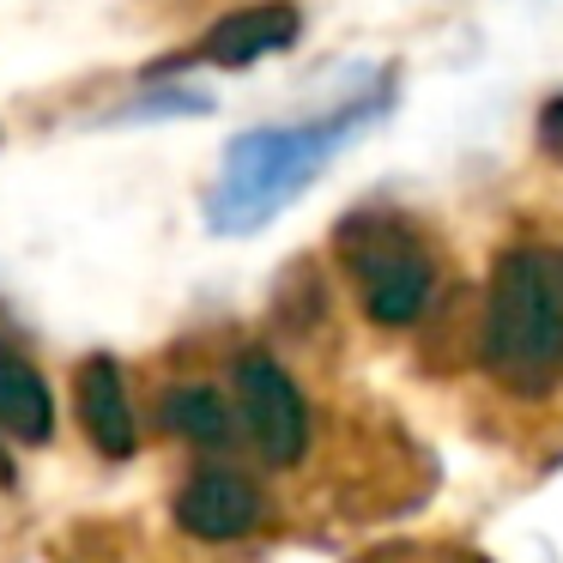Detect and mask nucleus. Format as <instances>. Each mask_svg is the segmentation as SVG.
<instances>
[{
	"label": "nucleus",
	"mask_w": 563,
	"mask_h": 563,
	"mask_svg": "<svg viewBox=\"0 0 563 563\" xmlns=\"http://www.w3.org/2000/svg\"><path fill=\"white\" fill-rule=\"evenodd\" d=\"M382 110V91L364 103H345L333 115H316V122H297V128H249V134L231 140L219 164V183L207 195V224L224 236H243L261 231L273 212H285L321 170L328 158Z\"/></svg>",
	"instance_id": "obj_1"
},
{
	"label": "nucleus",
	"mask_w": 563,
	"mask_h": 563,
	"mask_svg": "<svg viewBox=\"0 0 563 563\" xmlns=\"http://www.w3.org/2000/svg\"><path fill=\"white\" fill-rule=\"evenodd\" d=\"M478 352L490 376L521 400H545L563 382V297L533 249H509L490 267Z\"/></svg>",
	"instance_id": "obj_2"
},
{
	"label": "nucleus",
	"mask_w": 563,
	"mask_h": 563,
	"mask_svg": "<svg viewBox=\"0 0 563 563\" xmlns=\"http://www.w3.org/2000/svg\"><path fill=\"white\" fill-rule=\"evenodd\" d=\"M340 255H345V273L357 279L364 316L376 328H406V321L424 316L430 291H437V267H430V249L412 236L406 219H394V212H357V219H345Z\"/></svg>",
	"instance_id": "obj_3"
},
{
	"label": "nucleus",
	"mask_w": 563,
	"mask_h": 563,
	"mask_svg": "<svg viewBox=\"0 0 563 563\" xmlns=\"http://www.w3.org/2000/svg\"><path fill=\"white\" fill-rule=\"evenodd\" d=\"M236 400H243V424L255 437L267 466H297L309 449V406L303 388L273 364L267 352H249L236 364Z\"/></svg>",
	"instance_id": "obj_4"
},
{
	"label": "nucleus",
	"mask_w": 563,
	"mask_h": 563,
	"mask_svg": "<svg viewBox=\"0 0 563 563\" xmlns=\"http://www.w3.org/2000/svg\"><path fill=\"white\" fill-rule=\"evenodd\" d=\"M261 515H267L261 490L249 485L243 473H224V466H212V473H195L183 490H176V521H183V533L212 539V545L255 533Z\"/></svg>",
	"instance_id": "obj_5"
},
{
	"label": "nucleus",
	"mask_w": 563,
	"mask_h": 563,
	"mask_svg": "<svg viewBox=\"0 0 563 563\" xmlns=\"http://www.w3.org/2000/svg\"><path fill=\"white\" fill-rule=\"evenodd\" d=\"M297 31H303V13H297L291 0H255V7L224 13L219 25L200 37L195 55L212 67H249V62H267V55L291 49Z\"/></svg>",
	"instance_id": "obj_6"
},
{
	"label": "nucleus",
	"mask_w": 563,
	"mask_h": 563,
	"mask_svg": "<svg viewBox=\"0 0 563 563\" xmlns=\"http://www.w3.org/2000/svg\"><path fill=\"white\" fill-rule=\"evenodd\" d=\"M74 400H79V424L86 437L98 442L110 461H128L140 449V430H134V400H128V382L115 369V357H86L74 369Z\"/></svg>",
	"instance_id": "obj_7"
},
{
	"label": "nucleus",
	"mask_w": 563,
	"mask_h": 563,
	"mask_svg": "<svg viewBox=\"0 0 563 563\" xmlns=\"http://www.w3.org/2000/svg\"><path fill=\"white\" fill-rule=\"evenodd\" d=\"M0 430H13L19 442H49V430H55L49 388L7 340H0Z\"/></svg>",
	"instance_id": "obj_8"
},
{
	"label": "nucleus",
	"mask_w": 563,
	"mask_h": 563,
	"mask_svg": "<svg viewBox=\"0 0 563 563\" xmlns=\"http://www.w3.org/2000/svg\"><path fill=\"white\" fill-rule=\"evenodd\" d=\"M164 424H170L176 437L200 442V449H219V442L231 437V412H224V400L212 388H176L170 400H164Z\"/></svg>",
	"instance_id": "obj_9"
},
{
	"label": "nucleus",
	"mask_w": 563,
	"mask_h": 563,
	"mask_svg": "<svg viewBox=\"0 0 563 563\" xmlns=\"http://www.w3.org/2000/svg\"><path fill=\"white\" fill-rule=\"evenodd\" d=\"M539 146H545V158L563 164V98H551L545 110H539Z\"/></svg>",
	"instance_id": "obj_10"
},
{
	"label": "nucleus",
	"mask_w": 563,
	"mask_h": 563,
	"mask_svg": "<svg viewBox=\"0 0 563 563\" xmlns=\"http://www.w3.org/2000/svg\"><path fill=\"white\" fill-rule=\"evenodd\" d=\"M545 267H551V285H558V297H563V255H545Z\"/></svg>",
	"instance_id": "obj_11"
},
{
	"label": "nucleus",
	"mask_w": 563,
	"mask_h": 563,
	"mask_svg": "<svg viewBox=\"0 0 563 563\" xmlns=\"http://www.w3.org/2000/svg\"><path fill=\"white\" fill-rule=\"evenodd\" d=\"M0 485H13V461L7 454H0Z\"/></svg>",
	"instance_id": "obj_12"
}]
</instances>
